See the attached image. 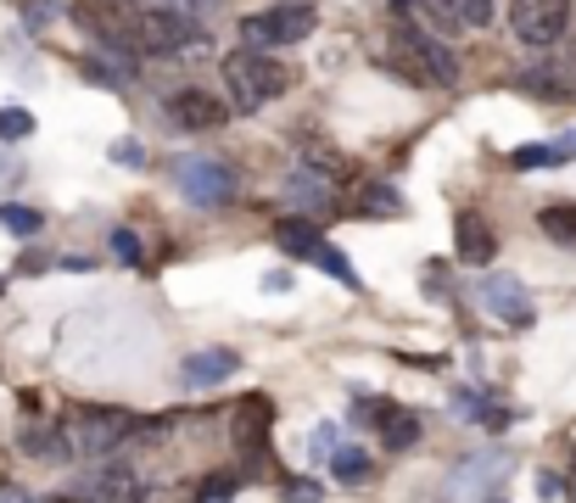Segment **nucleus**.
<instances>
[{
  "label": "nucleus",
  "instance_id": "nucleus-14",
  "mask_svg": "<svg viewBox=\"0 0 576 503\" xmlns=\"http://www.w3.org/2000/svg\"><path fill=\"white\" fill-rule=\"evenodd\" d=\"M235 370H242V359H235L230 347H208V352H190L185 359V386H197V391H208V386H219V381H230Z\"/></svg>",
  "mask_w": 576,
  "mask_h": 503
},
{
  "label": "nucleus",
  "instance_id": "nucleus-37",
  "mask_svg": "<svg viewBox=\"0 0 576 503\" xmlns=\"http://www.w3.org/2000/svg\"><path fill=\"white\" fill-rule=\"evenodd\" d=\"M0 291H7V280H0Z\"/></svg>",
  "mask_w": 576,
  "mask_h": 503
},
{
  "label": "nucleus",
  "instance_id": "nucleus-25",
  "mask_svg": "<svg viewBox=\"0 0 576 503\" xmlns=\"http://www.w3.org/2000/svg\"><path fill=\"white\" fill-rule=\"evenodd\" d=\"M509 163H515L520 174H532V168H554V163H560V151H554V145H515V151H509Z\"/></svg>",
  "mask_w": 576,
  "mask_h": 503
},
{
  "label": "nucleus",
  "instance_id": "nucleus-24",
  "mask_svg": "<svg viewBox=\"0 0 576 503\" xmlns=\"http://www.w3.org/2000/svg\"><path fill=\"white\" fill-rule=\"evenodd\" d=\"M0 224H7L12 235H39V208H23V201H7V208H0Z\"/></svg>",
  "mask_w": 576,
  "mask_h": 503
},
{
  "label": "nucleus",
  "instance_id": "nucleus-8",
  "mask_svg": "<svg viewBox=\"0 0 576 503\" xmlns=\"http://www.w3.org/2000/svg\"><path fill=\"white\" fill-rule=\"evenodd\" d=\"M247 34V50H274V45H303L314 34V12L308 7H269V12H252L242 23Z\"/></svg>",
  "mask_w": 576,
  "mask_h": 503
},
{
  "label": "nucleus",
  "instance_id": "nucleus-26",
  "mask_svg": "<svg viewBox=\"0 0 576 503\" xmlns=\"http://www.w3.org/2000/svg\"><path fill=\"white\" fill-rule=\"evenodd\" d=\"M34 134V113L28 107H0V140H23Z\"/></svg>",
  "mask_w": 576,
  "mask_h": 503
},
{
  "label": "nucleus",
  "instance_id": "nucleus-18",
  "mask_svg": "<svg viewBox=\"0 0 576 503\" xmlns=\"http://www.w3.org/2000/svg\"><path fill=\"white\" fill-rule=\"evenodd\" d=\"M330 470H336V481L364 487V481L375 476V459H369L364 447H336V453H330Z\"/></svg>",
  "mask_w": 576,
  "mask_h": 503
},
{
  "label": "nucleus",
  "instance_id": "nucleus-33",
  "mask_svg": "<svg viewBox=\"0 0 576 503\" xmlns=\"http://www.w3.org/2000/svg\"><path fill=\"white\" fill-rule=\"evenodd\" d=\"M0 503H39L28 487H17V481H7V476H0Z\"/></svg>",
  "mask_w": 576,
  "mask_h": 503
},
{
  "label": "nucleus",
  "instance_id": "nucleus-2",
  "mask_svg": "<svg viewBox=\"0 0 576 503\" xmlns=\"http://www.w3.org/2000/svg\"><path fill=\"white\" fill-rule=\"evenodd\" d=\"M129 50H140V57H197V50H208V34L202 23H190L168 7H152V12H140L129 28H124Z\"/></svg>",
  "mask_w": 576,
  "mask_h": 503
},
{
  "label": "nucleus",
  "instance_id": "nucleus-35",
  "mask_svg": "<svg viewBox=\"0 0 576 503\" xmlns=\"http://www.w3.org/2000/svg\"><path fill=\"white\" fill-rule=\"evenodd\" d=\"M554 151H560V157H576V129H571V134H560V140H554Z\"/></svg>",
  "mask_w": 576,
  "mask_h": 503
},
{
  "label": "nucleus",
  "instance_id": "nucleus-21",
  "mask_svg": "<svg viewBox=\"0 0 576 503\" xmlns=\"http://www.w3.org/2000/svg\"><path fill=\"white\" fill-rule=\"evenodd\" d=\"M308 264H314V269H325L330 280H342L348 291H358V274H353V264H348V258H342V252H336L330 241H319V246H314V258H308Z\"/></svg>",
  "mask_w": 576,
  "mask_h": 503
},
{
  "label": "nucleus",
  "instance_id": "nucleus-7",
  "mask_svg": "<svg viewBox=\"0 0 576 503\" xmlns=\"http://www.w3.org/2000/svg\"><path fill=\"white\" fill-rule=\"evenodd\" d=\"M509 28L520 45L549 50L571 34V0H515L509 7Z\"/></svg>",
  "mask_w": 576,
  "mask_h": 503
},
{
  "label": "nucleus",
  "instance_id": "nucleus-9",
  "mask_svg": "<svg viewBox=\"0 0 576 503\" xmlns=\"http://www.w3.org/2000/svg\"><path fill=\"white\" fill-rule=\"evenodd\" d=\"M73 492H79L84 503H146V498H152L146 476H140L134 465H95Z\"/></svg>",
  "mask_w": 576,
  "mask_h": 503
},
{
  "label": "nucleus",
  "instance_id": "nucleus-15",
  "mask_svg": "<svg viewBox=\"0 0 576 503\" xmlns=\"http://www.w3.org/2000/svg\"><path fill=\"white\" fill-rule=\"evenodd\" d=\"M454 246H459V264H470V269L493 264V252H498L493 230L475 219V213H459V219H454Z\"/></svg>",
  "mask_w": 576,
  "mask_h": 503
},
{
  "label": "nucleus",
  "instance_id": "nucleus-28",
  "mask_svg": "<svg viewBox=\"0 0 576 503\" xmlns=\"http://www.w3.org/2000/svg\"><path fill=\"white\" fill-rule=\"evenodd\" d=\"M107 246H113V258H118V264H129V269L140 264V241H134V230H113Z\"/></svg>",
  "mask_w": 576,
  "mask_h": 503
},
{
  "label": "nucleus",
  "instance_id": "nucleus-13",
  "mask_svg": "<svg viewBox=\"0 0 576 503\" xmlns=\"http://www.w3.org/2000/svg\"><path fill=\"white\" fill-rule=\"evenodd\" d=\"M475 296H482V308H487L493 319H504V325H532V296H526V285H520L515 274H487Z\"/></svg>",
  "mask_w": 576,
  "mask_h": 503
},
{
  "label": "nucleus",
  "instance_id": "nucleus-22",
  "mask_svg": "<svg viewBox=\"0 0 576 503\" xmlns=\"http://www.w3.org/2000/svg\"><path fill=\"white\" fill-rule=\"evenodd\" d=\"M358 208L375 213V219H387V213H403V196H398L392 185H364V190H358Z\"/></svg>",
  "mask_w": 576,
  "mask_h": 503
},
{
  "label": "nucleus",
  "instance_id": "nucleus-1",
  "mask_svg": "<svg viewBox=\"0 0 576 503\" xmlns=\"http://www.w3.org/2000/svg\"><path fill=\"white\" fill-rule=\"evenodd\" d=\"M387 57H392V68L409 84H431V90H454L459 84V57L437 34H425L420 23H398L387 34Z\"/></svg>",
  "mask_w": 576,
  "mask_h": 503
},
{
  "label": "nucleus",
  "instance_id": "nucleus-32",
  "mask_svg": "<svg viewBox=\"0 0 576 503\" xmlns=\"http://www.w3.org/2000/svg\"><path fill=\"white\" fill-rule=\"evenodd\" d=\"M230 492H235V476H224V481H202V503H230Z\"/></svg>",
  "mask_w": 576,
  "mask_h": 503
},
{
  "label": "nucleus",
  "instance_id": "nucleus-3",
  "mask_svg": "<svg viewBox=\"0 0 576 503\" xmlns=\"http://www.w3.org/2000/svg\"><path fill=\"white\" fill-rule=\"evenodd\" d=\"M224 84H230V101L242 113H258V107H269V101L292 84V73H285L269 50H230L224 57Z\"/></svg>",
  "mask_w": 576,
  "mask_h": 503
},
{
  "label": "nucleus",
  "instance_id": "nucleus-11",
  "mask_svg": "<svg viewBox=\"0 0 576 503\" xmlns=\"http://www.w3.org/2000/svg\"><path fill=\"white\" fill-rule=\"evenodd\" d=\"M353 420H375L380 425V442H387L392 453H403V447L420 442V420L409 409H398V402H387V397H358L353 402Z\"/></svg>",
  "mask_w": 576,
  "mask_h": 503
},
{
  "label": "nucleus",
  "instance_id": "nucleus-5",
  "mask_svg": "<svg viewBox=\"0 0 576 503\" xmlns=\"http://www.w3.org/2000/svg\"><path fill=\"white\" fill-rule=\"evenodd\" d=\"M509 465H515V453L498 447V442L482 447V453H470V459H459L454 476L443 481V503H482V498H493L498 481L509 476Z\"/></svg>",
  "mask_w": 576,
  "mask_h": 503
},
{
  "label": "nucleus",
  "instance_id": "nucleus-29",
  "mask_svg": "<svg viewBox=\"0 0 576 503\" xmlns=\"http://www.w3.org/2000/svg\"><path fill=\"white\" fill-rule=\"evenodd\" d=\"M168 12H179V17H190V23H202V17H213L219 12V0H163Z\"/></svg>",
  "mask_w": 576,
  "mask_h": 503
},
{
  "label": "nucleus",
  "instance_id": "nucleus-23",
  "mask_svg": "<svg viewBox=\"0 0 576 503\" xmlns=\"http://www.w3.org/2000/svg\"><path fill=\"white\" fill-rule=\"evenodd\" d=\"M17 12L28 28H51L62 12H68V0H17Z\"/></svg>",
  "mask_w": 576,
  "mask_h": 503
},
{
  "label": "nucleus",
  "instance_id": "nucleus-12",
  "mask_svg": "<svg viewBox=\"0 0 576 503\" xmlns=\"http://www.w3.org/2000/svg\"><path fill=\"white\" fill-rule=\"evenodd\" d=\"M280 196H285V208H297V219H303V213H336L330 174H319V168H308V163H297L292 174H285Z\"/></svg>",
  "mask_w": 576,
  "mask_h": 503
},
{
  "label": "nucleus",
  "instance_id": "nucleus-30",
  "mask_svg": "<svg viewBox=\"0 0 576 503\" xmlns=\"http://www.w3.org/2000/svg\"><path fill=\"white\" fill-rule=\"evenodd\" d=\"M113 163H124V168H146V145H140V140H118V145H113Z\"/></svg>",
  "mask_w": 576,
  "mask_h": 503
},
{
  "label": "nucleus",
  "instance_id": "nucleus-16",
  "mask_svg": "<svg viewBox=\"0 0 576 503\" xmlns=\"http://www.w3.org/2000/svg\"><path fill=\"white\" fill-rule=\"evenodd\" d=\"M319 241H325V235H319L308 219H274V246H280V252H292V258H303V264L314 258V246H319Z\"/></svg>",
  "mask_w": 576,
  "mask_h": 503
},
{
  "label": "nucleus",
  "instance_id": "nucleus-19",
  "mask_svg": "<svg viewBox=\"0 0 576 503\" xmlns=\"http://www.w3.org/2000/svg\"><path fill=\"white\" fill-rule=\"evenodd\" d=\"M17 447L28 453V459H51V465H57V459H68V453H73V447H68V436L45 431V425H28V431L17 436Z\"/></svg>",
  "mask_w": 576,
  "mask_h": 503
},
{
  "label": "nucleus",
  "instance_id": "nucleus-10",
  "mask_svg": "<svg viewBox=\"0 0 576 503\" xmlns=\"http://www.w3.org/2000/svg\"><path fill=\"white\" fill-rule=\"evenodd\" d=\"M163 118H168L174 129H185V134H202V129L230 124L224 101H219L213 90H179V95H168V101H163Z\"/></svg>",
  "mask_w": 576,
  "mask_h": 503
},
{
  "label": "nucleus",
  "instance_id": "nucleus-20",
  "mask_svg": "<svg viewBox=\"0 0 576 503\" xmlns=\"http://www.w3.org/2000/svg\"><path fill=\"white\" fill-rule=\"evenodd\" d=\"M543 235L560 241V246H576V201H549V208L538 213Z\"/></svg>",
  "mask_w": 576,
  "mask_h": 503
},
{
  "label": "nucleus",
  "instance_id": "nucleus-34",
  "mask_svg": "<svg viewBox=\"0 0 576 503\" xmlns=\"http://www.w3.org/2000/svg\"><path fill=\"white\" fill-rule=\"evenodd\" d=\"M12 179H23V163H12V157H0V185H12Z\"/></svg>",
  "mask_w": 576,
  "mask_h": 503
},
{
  "label": "nucleus",
  "instance_id": "nucleus-31",
  "mask_svg": "<svg viewBox=\"0 0 576 503\" xmlns=\"http://www.w3.org/2000/svg\"><path fill=\"white\" fill-rule=\"evenodd\" d=\"M280 498H285V503H319L325 492H319L314 481H292V487H280Z\"/></svg>",
  "mask_w": 576,
  "mask_h": 503
},
{
  "label": "nucleus",
  "instance_id": "nucleus-27",
  "mask_svg": "<svg viewBox=\"0 0 576 503\" xmlns=\"http://www.w3.org/2000/svg\"><path fill=\"white\" fill-rule=\"evenodd\" d=\"M560 68H532V73H526V90H532V95H565L571 90V79H554Z\"/></svg>",
  "mask_w": 576,
  "mask_h": 503
},
{
  "label": "nucleus",
  "instance_id": "nucleus-6",
  "mask_svg": "<svg viewBox=\"0 0 576 503\" xmlns=\"http://www.w3.org/2000/svg\"><path fill=\"white\" fill-rule=\"evenodd\" d=\"M174 185H179V196L190 201V208H230L235 201V168L230 163H219V157H174Z\"/></svg>",
  "mask_w": 576,
  "mask_h": 503
},
{
  "label": "nucleus",
  "instance_id": "nucleus-17",
  "mask_svg": "<svg viewBox=\"0 0 576 503\" xmlns=\"http://www.w3.org/2000/svg\"><path fill=\"white\" fill-rule=\"evenodd\" d=\"M443 23H459V28H487L493 23V0H425Z\"/></svg>",
  "mask_w": 576,
  "mask_h": 503
},
{
  "label": "nucleus",
  "instance_id": "nucleus-36",
  "mask_svg": "<svg viewBox=\"0 0 576 503\" xmlns=\"http://www.w3.org/2000/svg\"><path fill=\"white\" fill-rule=\"evenodd\" d=\"M330 442H336V425H319V431H314V447H319V453H325V447H330Z\"/></svg>",
  "mask_w": 576,
  "mask_h": 503
},
{
  "label": "nucleus",
  "instance_id": "nucleus-4",
  "mask_svg": "<svg viewBox=\"0 0 576 503\" xmlns=\"http://www.w3.org/2000/svg\"><path fill=\"white\" fill-rule=\"evenodd\" d=\"M134 436H140V420L124 409H73V420H68V447L84 453V459H102V465L113 453H124Z\"/></svg>",
  "mask_w": 576,
  "mask_h": 503
}]
</instances>
